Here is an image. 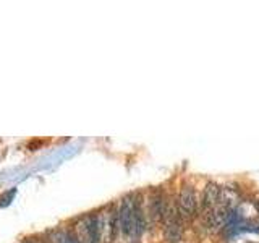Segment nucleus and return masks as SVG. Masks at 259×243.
Masks as SVG:
<instances>
[{
    "label": "nucleus",
    "instance_id": "obj_3",
    "mask_svg": "<svg viewBox=\"0 0 259 243\" xmlns=\"http://www.w3.org/2000/svg\"><path fill=\"white\" fill-rule=\"evenodd\" d=\"M177 208L183 222H191L196 217L198 202H196V193H194L191 185H183L177 198Z\"/></svg>",
    "mask_w": 259,
    "mask_h": 243
},
{
    "label": "nucleus",
    "instance_id": "obj_4",
    "mask_svg": "<svg viewBox=\"0 0 259 243\" xmlns=\"http://www.w3.org/2000/svg\"><path fill=\"white\" fill-rule=\"evenodd\" d=\"M221 199V188L215 183H207V186L202 191L201 198V213L202 216H207L217 205V201Z\"/></svg>",
    "mask_w": 259,
    "mask_h": 243
},
{
    "label": "nucleus",
    "instance_id": "obj_1",
    "mask_svg": "<svg viewBox=\"0 0 259 243\" xmlns=\"http://www.w3.org/2000/svg\"><path fill=\"white\" fill-rule=\"evenodd\" d=\"M117 217L118 227L125 237H138L144 230V214L140 196H125Z\"/></svg>",
    "mask_w": 259,
    "mask_h": 243
},
{
    "label": "nucleus",
    "instance_id": "obj_2",
    "mask_svg": "<svg viewBox=\"0 0 259 243\" xmlns=\"http://www.w3.org/2000/svg\"><path fill=\"white\" fill-rule=\"evenodd\" d=\"M182 217L178 214L177 199H167L164 214H162V224H164V237L167 243H177L182 237Z\"/></svg>",
    "mask_w": 259,
    "mask_h": 243
}]
</instances>
